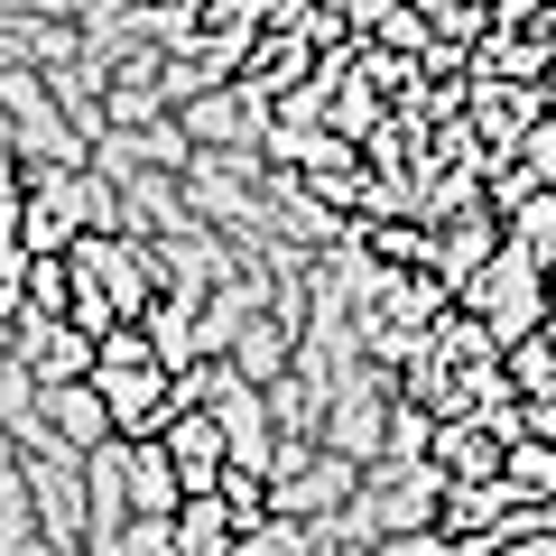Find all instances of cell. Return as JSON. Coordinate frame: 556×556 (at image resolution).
I'll use <instances>...</instances> for the list:
<instances>
[{"instance_id":"cell-20","label":"cell","mask_w":556,"mask_h":556,"mask_svg":"<svg viewBox=\"0 0 556 556\" xmlns=\"http://www.w3.org/2000/svg\"><path fill=\"white\" fill-rule=\"evenodd\" d=\"M538 343H547V353H556V298H547V325H538Z\"/></svg>"},{"instance_id":"cell-6","label":"cell","mask_w":556,"mask_h":556,"mask_svg":"<svg viewBox=\"0 0 556 556\" xmlns=\"http://www.w3.org/2000/svg\"><path fill=\"white\" fill-rule=\"evenodd\" d=\"M417 455H427V473H437V482H501V437H492V427H473V417H437Z\"/></svg>"},{"instance_id":"cell-11","label":"cell","mask_w":556,"mask_h":556,"mask_svg":"<svg viewBox=\"0 0 556 556\" xmlns=\"http://www.w3.org/2000/svg\"><path fill=\"white\" fill-rule=\"evenodd\" d=\"M417 20H427L437 47H464V56H473V47L492 38V0H417Z\"/></svg>"},{"instance_id":"cell-4","label":"cell","mask_w":556,"mask_h":556,"mask_svg":"<svg viewBox=\"0 0 556 556\" xmlns=\"http://www.w3.org/2000/svg\"><path fill=\"white\" fill-rule=\"evenodd\" d=\"M159 455H167V473H177V492H214V482L232 473V445H223L214 408H177L167 437H159Z\"/></svg>"},{"instance_id":"cell-13","label":"cell","mask_w":556,"mask_h":556,"mask_svg":"<svg viewBox=\"0 0 556 556\" xmlns=\"http://www.w3.org/2000/svg\"><path fill=\"white\" fill-rule=\"evenodd\" d=\"M121 371H159L149 325H112V334H93V380H121Z\"/></svg>"},{"instance_id":"cell-8","label":"cell","mask_w":556,"mask_h":556,"mask_svg":"<svg viewBox=\"0 0 556 556\" xmlns=\"http://www.w3.org/2000/svg\"><path fill=\"white\" fill-rule=\"evenodd\" d=\"M232 510H223L214 492H186L177 510H167V556H232Z\"/></svg>"},{"instance_id":"cell-17","label":"cell","mask_w":556,"mask_h":556,"mask_svg":"<svg viewBox=\"0 0 556 556\" xmlns=\"http://www.w3.org/2000/svg\"><path fill=\"white\" fill-rule=\"evenodd\" d=\"M371 408H380L371 390H353V399H343V417H334V455H343V464H353V455H371V445H380V417H371Z\"/></svg>"},{"instance_id":"cell-3","label":"cell","mask_w":556,"mask_h":556,"mask_svg":"<svg viewBox=\"0 0 556 556\" xmlns=\"http://www.w3.org/2000/svg\"><path fill=\"white\" fill-rule=\"evenodd\" d=\"M102 417H112V445H159L177 399H167V371H121V380H93Z\"/></svg>"},{"instance_id":"cell-2","label":"cell","mask_w":556,"mask_h":556,"mask_svg":"<svg viewBox=\"0 0 556 556\" xmlns=\"http://www.w3.org/2000/svg\"><path fill=\"white\" fill-rule=\"evenodd\" d=\"M455 306H464V316H482V334L510 353V343H529L538 325H547V269H538L529 251H510V241H501V251L482 260V278L464 288Z\"/></svg>"},{"instance_id":"cell-21","label":"cell","mask_w":556,"mask_h":556,"mask_svg":"<svg viewBox=\"0 0 556 556\" xmlns=\"http://www.w3.org/2000/svg\"><path fill=\"white\" fill-rule=\"evenodd\" d=\"M547 102H556V65H547Z\"/></svg>"},{"instance_id":"cell-19","label":"cell","mask_w":556,"mask_h":556,"mask_svg":"<svg viewBox=\"0 0 556 556\" xmlns=\"http://www.w3.org/2000/svg\"><path fill=\"white\" fill-rule=\"evenodd\" d=\"M519 408H529V437H538V445H556V390H538V399H519Z\"/></svg>"},{"instance_id":"cell-5","label":"cell","mask_w":556,"mask_h":556,"mask_svg":"<svg viewBox=\"0 0 556 556\" xmlns=\"http://www.w3.org/2000/svg\"><path fill=\"white\" fill-rule=\"evenodd\" d=\"M492 251H501V214H492V204H473V214H445V223H437V269H427V278H437L445 298H464Z\"/></svg>"},{"instance_id":"cell-10","label":"cell","mask_w":556,"mask_h":556,"mask_svg":"<svg viewBox=\"0 0 556 556\" xmlns=\"http://www.w3.org/2000/svg\"><path fill=\"white\" fill-rule=\"evenodd\" d=\"M501 492H510V501H556V445L510 437V445H501Z\"/></svg>"},{"instance_id":"cell-9","label":"cell","mask_w":556,"mask_h":556,"mask_svg":"<svg viewBox=\"0 0 556 556\" xmlns=\"http://www.w3.org/2000/svg\"><path fill=\"white\" fill-rule=\"evenodd\" d=\"M186 130H195L204 149H223V139H260V112L223 84V93H195V102H186Z\"/></svg>"},{"instance_id":"cell-15","label":"cell","mask_w":556,"mask_h":556,"mask_svg":"<svg viewBox=\"0 0 556 556\" xmlns=\"http://www.w3.org/2000/svg\"><path fill=\"white\" fill-rule=\"evenodd\" d=\"M501 380H510V390L519 399H538V390H556V353H547V343H510V353H501Z\"/></svg>"},{"instance_id":"cell-7","label":"cell","mask_w":556,"mask_h":556,"mask_svg":"<svg viewBox=\"0 0 556 556\" xmlns=\"http://www.w3.org/2000/svg\"><path fill=\"white\" fill-rule=\"evenodd\" d=\"M112 455H121V510H130V519H167L186 501L159 445H112Z\"/></svg>"},{"instance_id":"cell-12","label":"cell","mask_w":556,"mask_h":556,"mask_svg":"<svg viewBox=\"0 0 556 556\" xmlns=\"http://www.w3.org/2000/svg\"><path fill=\"white\" fill-rule=\"evenodd\" d=\"M501 241H510V251H529L538 269H547V260H556V195L510 204V214H501Z\"/></svg>"},{"instance_id":"cell-1","label":"cell","mask_w":556,"mask_h":556,"mask_svg":"<svg viewBox=\"0 0 556 556\" xmlns=\"http://www.w3.org/2000/svg\"><path fill=\"white\" fill-rule=\"evenodd\" d=\"M65 269H75L84 288L112 306V325H139L149 306H159V260H149V232H130V223L84 232L75 251H65Z\"/></svg>"},{"instance_id":"cell-14","label":"cell","mask_w":556,"mask_h":556,"mask_svg":"<svg viewBox=\"0 0 556 556\" xmlns=\"http://www.w3.org/2000/svg\"><path fill=\"white\" fill-rule=\"evenodd\" d=\"M214 501L232 510V529H260V519H269V473H241L232 464V473L214 482Z\"/></svg>"},{"instance_id":"cell-16","label":"cell","mask_w":556,"mask_h":556,"mask_svg":"<svg viewBox=\"0 0 556 556\" xmlns=\"http://www.w3.org/2000/svg\"><path fill=\"white\" fill-rule=\"evenodd\" d=\"M492 38H519V47H556V28H547V0H492Z\"/></svg>"},{"instance_id":"cell-18","label":"cell","mask_w":556,"mask_h":556,"mask_svg":"<svg viewBox=\"0 0 556 556\" xmlns=\"http://www.w3.org/2000/svg\"><path fill=\"white\" fill-rule=\"evenodd\" d=\"M306 538L316 529H298V519H260V529L232 538V556H306Z\"/></svg>"}]
</instances>
